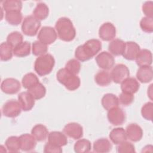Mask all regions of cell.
<instances>
[{
	"label": "cell",
	"mask_w": 153,
	"mask_h": 153,
	"mask_svg": "<svg viewBox=\"0 0 153 153\" xmlns=\"http://www.w3.org/2000/svg\"><path fill=\"white\" fill-rule=\"evenodd\" d=\"M119 103L124 106L131 105L134 100V96L132 94L122 92L118 97Z\"/></svg>",
	"instance_id": "obj_43"
},
{
	"label": "cell",
	"mask_w": 153,
	"mask_h": 153,
	"mask_svg": "<svg viewBox=\"0 0 153 153\" xmlns=\"http://www.w3.org/2000/svg\"><path fill=\"white\" fill-rule=\"evenodd\" d=\"M112 146L106 138H100L93 143V151L97 153H106L111 151Z\"/></svg>",
	"instance_id": "obj_23"
},
{
	"label": "cell",
	"mask_w": 153,
	"mask_h": 153,
	"mask_svg": "<svg viewBox=\"0 0 153 153\" xmlns=\"http://www.w3.org/2000/svg\"><path fill=\"white\" fill-rule=\"evenodd\" d=\"M142 11L146 17L153 18V2L146 1L144 2L142 7Z\"/></svg>",
	"instance_id": "obj_44"
},
{
	"label": "cell",
	"mask_w": 153,
	"mask_h": 153,
	"mask_svg": "<svg viewBox=\"0 0 153 153\" xmlns=\"http://www.w3.org/2000/svg\"><path fill=\"white\" fill-rule=\"evenodd\" d=\"M109 139L115 145H119L126 141L127 137L126 130L122 127L113 128L109 133Z\"/></svg>",
	"instance_id": "obj_22"
},
{
	"label": "cell",
	"mask_w": 153,
	"mask_h": 153,
	"mask_svg": "<svg viewBox=\"0 0 153 153\" xmlns=\"http://www.w3.org/2000/svg\"><path fill=\"white\" fill-rule=\"evenodd\" d=\"M96 83L100 86H107L111 83L112 78L110 73L105 70L99 71L94 76Z\"/></svg>",
	"instance_id": "obj_28"
},
{
	"label": "cell",
	"mask_w": 153,
	"mask_h": 153,
	"mask_svg": "<svg viewBox=\"0 0 153 153\" xmlns=\"http://www.w3.org/2000/svg\"><path fill=\"white\" fill-rule=\"evenodd\" d=\"M140 27L145 32L152 33L153 32V18L142 17L140 21Z\"/></svg>",
	"instance_id": "obj_40"
},
{
	"label": "cell",
	"mask_w": 153,
	"mask_h": 153,
	"mask_svg": "<svg viewBox=\"0 0 153 153\" xmlns=\"http://www.w3.org/2000/svg\"><path fill=\"white\" fill-rule=\"evenodd\" d=\"M33 16L38 20H45L49 14V8L44 2H39L33 11Z\"/></svg>",
	"instance_id": "obj_27"
},
{
	"label": "cell",
	"mask_w": 153,
	"mask_h": 153,
	"mask_svg": "<svg viewBox=\"0 0 153 153\" xmlns=\"http://www.w3.org/2000/svg\"><path fill=\"white\" fill-rule=\"evenodd\" d=\"M55 29L59 38L64 41H72L76 36V30L72 21L68 17L59 18L55 24Z\"/></svg>",
	"instance_id": "obj_2"
},
{
	"label": "cell",
	"mask_w": 153,
	"mask_h": 153,
	"mask_svg": "<svg viewBox=\"0 0 153 153\" xmlns=\"http://www.w3.org/2000/svg\"><path fill=\"white\" fill-rule=\"evenodd\" d=\"M44 152L45 153H60L62 152L61 147L54 146L47 142L44 148Z\"/></svg>",
	"instance_id": "obj_45"
},
{
	"label": "cell",
	"mask_w": 153,
	"mask_h": 153,
	"mask_svg": "<svg viewBox=\"0 0 153 153\" xmlns=\"http://www.w3.org/2000/svg\"><path fill=\"white\" fill-rule=\"evenodd\" d=\"M117 151L118 153H133L136 152L134 146L131 143L127 141L119 144L117 147Z\"/></svg>",
	"instance_id": "obj_42"
},
{
	"label": "cell",
	"mask_w": 153,
	"mask_h": 153,
	"mask_svg": "<svg viewBox=\"0 0 153 153\" xmlns=\"http://www.w3.org/2000/svg\"><path fill=\"white\" fill-rule=\"evenodd\" d=\"M74 148V151L76 153H86L91 150V145L88 140L81 139L75 142Z\"/></svg>",
	"instance_id": "obj_33"
},
{
	"label": "cell",
	"mask_w": 153,
	"mask_h": 153,
	"mask_svg": "<svg viewBox=\"0 0 153 153\" xmlns=\"http://www.w3.org/2000/svg\"><path fill=\"white\" fill-rule=\"evenodd\" d=\"M136 78L142 83H148L152 80L153 70L151 66H140L137 71Z\"/></svg>",
	"instance_id": "obj_20"
},
{
	"label": "cell",
	"mask_w": 153,
	"mask_h": 153,
	"mask_svg": "<svg viewBox=\"0 0 153 153\" xmlns=\"http://www.w3.org/2000/svg\"><path fill=\"white\" fill-rule=\"evenodd\" d=\"M23 35L21 33L18 31H13L7 36V42L14 48L23 42Z\"/></svg>",
	"instance_id": "obj_37"
},
{
	"label": "cell",
	"mask_w": 153,
	"mask_h": 153,
	"mask_svg": "<svg viewBox=\"0 0 153 153\" xmlns=\"http://www.w3.org/2000/svg\"><path fill=\"white\" fill-rule=\"evenodd\" d=\"M153 112V103L149 102L143 105L141 109V114L143 118L146 120L152 121Z\"/></svg>",
	"instance_id": "obj_41"
},
{
	"label": "cell",
	"mask_w": 153,
	"mask_h": 153,
	"mask_svg": "<svg viewBox=\"0 0 153 153\" xmlns=\"http://www.w3.org/2000/svg\"><path fill=\"white\" fill-rule=\"evenodd\" d=\"M135 60L136 64L140 67L151 66L152 62V53L148 49L140 50Z\"/></svg>",
	"instance_id": "obj_21"
},
{
	"label": "cell",
	"mask_w": 153,
	"mask_h": 153,
	"mask_svg": "<svg viewBox=\"0 0 153 153\" xmlns=\"http://www.w3.org/2000/svg\"><path fill=\"white\" fill-rule=\"evenodd\" d=\"M48 51L47 45L41 42V41H35L32 44V53L36 56H41L45 54Z\"/></svg>",
	"instance_id": "obj_38"
},
{
	"label": "cell",
	"mask_w": 153,
	"mask_h": 153,
	"mask_svg": "<svg viewBox=\"0 0 153 153\" xmlns=\"http://www.w3.org/2000/svg\"><path fill=\"white\" fill-rule=\"evenodd\" d=\"M27 91L32 96L35 100H39L45 96L46 88L42 84L39 82L33 87L27 90Z\"/></svg>",
	"instance_id": "obj_36"
},
{
	"label": "cell",
	"mask_w": 153,
	"mask_h": 153,
	"mask_svg": "<svg viewBox=\"0 0 153 153\" xmlns=\"http://www.w3.org/2000/svg\"><path fill=\"white\" fill-rule=\"evenodd\" d=\"M99 36L103 41H109L112 40L116 36V28L110 22L103 23L99 30Z\"/></svg>",
	"instance_id": "obj_12"
},
{
	"label": "cell",
	"mask_w": 153,
	"mask_h": 153,
	"mask_svg": "<svg viewBox=\"0 0 153 153\" xmlns=\"http://www.w3.org/2000/svg\"><path fill=\"white\" fill-rule=\"evenodd\" d=\"M55 65L54 57L49 53L39 56L35 61L34 69L39 76H45L49 74Z\"/></svg>",
	"instance_id": "obj_4"
},
{
	"label": "cell",
	"mask_w": 153,
	"mask_h": 153,
	"mask_svg": "<svg viewBox=\"0 0 153 153\" xmlns=\"http://www.w3.org/2000/svg\"><path fill=\"white\" fill-rule=\"evenodd\" d=\"M102 49L101 42L97 39L87 41L83 45L78 46L75 51V57L81 62L90 60Z\"/></svg>",
	"instance_id": "obj_1"
},
{
	"label": "cell",
	"mask_w": 153,
	"mask_h": 153,
	"mask_svg": "<svg viewBox=\"0 0 153 153\" xmlns=\"http://www.w3.org/2000/svg\"><path fill=\"white\" fill-rule=\"evenodd\" d=\"M57 34L56 30L51 26L42 27L38 35L39 41L45 45H50L53 43L57 39Z\"/></svg>",
	"instance_id": "obj_8"
},
{
	"label": "cell",
	"mask_w": 153,
	"mask_h": 153,
	"mask_svg": "<svg viewBox=\"0 0 153 153\" xmlns=\"http://www.w3.org/2000/svg\"><path fill=\"white\" fill-rule=\"evenodd\" d=\"M107 118L108 121L114 126L123 124L126 121V114L124 111L119 108L115 107L108 111Z\"/></svg>",
	"instance_id": "obj_9"
},
{
	"label": "cell",
	"mask_w": 153,
	"mask_h": 153,
	"mask_svg": "<svg viewBox=\"0 0 153 153\" xmlns=\"http://www.w3.org/2000/svg\"><path fill=\"white\" fill-rule=\"evenodd\" d=\"M22 109L19 101L13 99L9 100L2 106V113L5 117L8 118H16L20 114Z\"/></svg>",
	"instance_id": "obj_6"
},
{
	"label": "cell",
	"mask_w": 153,
	"mask_h": 153,
	"mask_svg": "<svg viewBox=\"0 0 153 153\" xmlns=\"http://www.w3.org/2000/svg\"><path fill=\"white\" fill-rule=\"evenodd\" d=\"M48 131L47 127L41 124H36L33 127L31 130L32 135L38 142L45 140L48 135Z\"/></svg>",
	"instance_id": "obj_25"
},
{
	"label": "cell",
	"mask_w": 153,
	"mask_h": 153,
	"mask_svg": "<svg viewBox=\"0 0 153 153\" xmlns=\"http://www.w3.org/2000/svg\"><path fill=\"white\" fill-rule=\"evenodd\" d=\"M140 84L137 79L133 77H128L121 83L122 92L133 94L139 89Z\"/></svg>",
	"instance_id": "obj_18"
},
{
	"label": "cell",
	"mask_w": 153,
	"mask_h": 153,
	"mask_svg": "<svg viewBox=\"0 0 153 153\" xmlns=\"http://www.w3.org/2000/svg\"><path fill=\"white\" fill-rule=\"evenodd\" d=\"M13 48L7 42H2L0 45V58L2 61H8L12 58Z\"/></svg>",
	"instance_id": "obj_34"
},
{
	"label": "cell",
	"mask_w": 153,
	"mask_h": 153,
	"mask_svg": "<svg viewBox=\"0 0 153 153\" xmlns=\"http://www.w3.org/2000/svg\"><path fill=\"white\" fill-rule=\"evenodd\" d=\"M63 132L68 137L74 139H79L83 136V128L78 123H69L63 128Z\"/></svg>",
	"instance_id": "obj_13"
},
{
	"label": "cell",
	"mask_w": 153,
	"mask_h": 153,
	"mask_svg": "<svg viewBox=\"0 0 153 153\" xmlns=\"http://www.w3.org/2000/svg\"><path fill=\"white\" fill-rule=\"evenodd\" d=\"M56 78L60 84H63L66 88L70 91L78 89L81 84L80 78L76 75L72 74L65 68L60 69L57 71Z\"/></svg>",
	"instance_id": "obj_3"
},
{
	"label": "cell",
	"mask_w": 153,
	"mask_h": 153,
	"mask_svg": "<svg viewBox=\"0 0 153 153\" xmlns=\"http://www.w3.org/2000/svg\"><path fill=\"white\" fill-rule=\"evenodd\" d=\"M21 88L20 82L13 78H7L2 81L1 84V89L5 94H14L19 91Z\"/></svg>",
	"instance_id": "obj_10"
},
{
	"label": "cell",
	"mask_w": 153,
	"mask_h": 153,
	"mask_svg": "<svg viewBox=\"0 0 153 153\" xmlns=\"http://www.w3.org/2000/svg\"><path fill=\"white\" fill-rule=\"evenodd\" d=\"M20 148L23 151H30L33 149L36 145V140L32 135L25 133L19 136Z\"/></svg>",
	"instance_id": "obj_19"
},
{
	"label": "cell",
	"mask_w": 153,
	"mask_h": 153,
	"mask_svg": "<svg viewBox=\"0 0 153 153\" xmlns=\"http://www.w3.org/2000/svg\"><path fill=\"white\" fill-rule=\"evenodd\" d=\"M126 129L127 137L131 141L134 142H138L142 138L143 130L138 124L131 123L126 127Z\"/></svg>",
	"instance_id": "obj_15"
},
{
	"label": "cell",
	"mask_w": 153,
	"mask_h": 153,
	"mask_svg": "<svg viewBox=\"0 0 153 153\" xmlns=\"http://www.w3.org/2000/svg\"><path fill=\"white\" fill-rule=\"evenodd\" d=\"M23 15L21 11H11L5 12V20L10 25L17 26L22 22Z\"/></svg>",
	"instance_id": "obj_31"
},
{
	"label": "cell",
	"mask_w": 153,
	"mask_h": 153,
	"mask_svg": "<svg viewBox=\"0 0 153 153\" xmlns=\"http://www.w3.org/2000/svg\"><path fill=\"white\" fill-rule=\"evenodd\" d=\"M95 60L99 67L103 70L111 69L115 63V59L113 56L107 51L100 53L96 57Z\"/></svg>",
	"instance_id": "obj_11"
},
{
	"label": "cell",
	"mask_w": 153,
	"mask_h": 153,
	"mask_svg": "<svg viewBox=\"0 0 153 153\" xmlns=\"http://www.w3.org/2000/svg\"><path fill=\"white\" fill-rule=\"evenodd\" d=\"M48 142L58 147L65 146L68 143V139L65 134L58 131H53L48 133Z\"/></svg>",
	"instance_id": "obj_17"
},
{
	"label": "cell",
	"mask_w": 153,
	"mask_h": 153,
	"mask_svg": "<svg viewBox=\"0 0 153 153\" xmlns=\"http://www.w3.org/2000/svg\"><path fill=\"white\" fill-rule=\"evenodd\" d=\"M101 103L105 110L109 111L114 108L118 106V97L112 93L105 94L102 98Z\"/></svg>",
	"instance_id": "obj_24"
},
{
	"label": "cell",
	"mask_w": 153,
	"mask_h": 153,
	"mask_svg": "<svg viewBox=\"0 0 153 153\" xmlns=\"http://www.w3.org/2000/svg\"><path fill=\"white\" fill-rule=\"evenodd\" d=\"M125 47V42L120 39L112 40L108 45V50L114 56L122 55Z\"/></svg>",
	"instance_id": "obj_26"
},
{
	"label": "cell",
	"mask_w": 153,
	"mask_h": 153,
	"mask_svg": "<svg viewBox=\"0 0 153 153\" xmlns=\"http://www.w3.org/2000/svg\"><path fill=\"white\" fill-rule=\"evenodd\" d=\"M5 145L10 152H18L21 149L19 137L17 136H13L8 137L5 140Z\"/></svg>",
	"instance_id": "obj_32"
},
{
	"label": "cell",
	"mask_w": 153,
	"mask_h": 153,
	"mask_svg": "<svg viewBox=\"0 0 153 153\" xmlns=\"http://www.w3.org/2000/svg\"><path fill=\"white\" fill-rule=\"evenodd\" d=\"M30 53V44L28 41L22 42L14 48H13V54L19 57H24L27 56Z\"/></svg>",
	"instance_id": "obj_29"
},
{
	"label": "cell",
	"mask_w": 153,
	"mask_h": 153,
	"mask_svg": "<svg viewBox=\"0 0 153 153\" xmlns=\"http://www.w3.org/2000/svg\"><path fill=\"white\" fill-rule=\"evenodd\" d=\"M65 69L73 74H78L81 69L80 62L75 59H70L65 65Z\"/></svg>",
	"instance_id": "obj_39"
},
{
	"label": "cell",
	"mask_w": 153,
	"mask_h": 153,
	"mask_svg": "<svg viewBox=\"0 0 153 153\" xmlns=\"http://www.w3.org/2000/svg\"><path fill=\"white\" fill-rule=\"evenodd\" d=\"M39 82V79L37 76L32 72L25 74L22 80V84L23 87L27 90L33 87Z\"/></svg>",
	"instance_id": "obj_30"
},
{
	"label": "cell",
	"mask_w": 153,
	"mask_h": 153,
	"mask_svg": "<svg viewBox=\"0 0 153 153\" xmlns=\"http://www.w3.org/2000/svg\"><path fill=\"white\" fill-rule=\"evenodd\" d=\"M110 74L112 80L117 84H120L129 77L130 71L126 65L118 64L113 68Z\"/></svg>",
	"instance_id": "obj_7"
},
{
	"label": "cell",
	"mask_w": 153,
	"mask_h": 153,
	"mask_svg": "<svg viewBox=\"0 0 153 153\" xmlns=\"http://www.w3.org/2000/svg\"><path fill=\"white\" fill-rule=\"evenodd\" d=\"M2 8L5 12L20 11L22 8V2L20 0H6L2 3Z\"/></svg>",
	"instance_id": "obj_35"
},
{
	"label": "cell",
	"mask_w": 153,
	"mask_h": 153,
	"mask_svg": "<svg viewBox=\"0 0 153 153\" xmlns=\"http://www.w3.org/2000/svg\"><path fill=\"white\" fill-rule=\"evenodd\" d=\"M18 100L24 111H30L35 105V99L28 91H23L18 95Z\"/></svg>",
	"instance_id": "obj_16"
},
{
	"label": "cell",
	"mask_w": 153,
	"mask_h": 153,
	"mask_svg": "<svg viewBox=\"0 0 153 153\" xmlns=\"http://www.w3.org/2000/svg\"><path fill=\"white\" fill-rule=\"evenodd\" d=\"M152 84H151L149 88L148 89V95L149 96L151 99H152Z\"/></svg>",
	"instance_id": "obj_46"
},
{
	"label": "cell",
	"mask_w": 153,
	"mask_h": 153,
	"mask_svg": "<svg viewBox=\"0 0 153 153\" xmlns=\"http://www.w3.org/2000/svg\"><path fill=\"white\" fill-rule=\"evenodd\" d=\"M41 25L40 21L33 16H28L24 19L21 29L25 35L33 36L37 33Z\"/></svg>",
	"instance_id": "obj_5"
},
{
	"label": "cell",
	"mask_w": 153,
	"mask_h": 153,
	"mask_svg": "<svg viewBox=\"0 0 153 153\" xmlns=\"http://www.w3.org/2000/svg\"><path fill=\"white\" fill-rule=\"evenodd\" d=\"M140 49V46L135 42L127 41L125 42V47L123 53V56L127 60H135Z\"/></svg>",
	"instance_id": "obj_14"
}]
</instances>
